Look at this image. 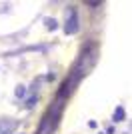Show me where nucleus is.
<instances>
[{"instance_id": "obj_3", "label": "nucleus", "mask_w": 132, "mask_h": 134, "mask_svg": "<svg viewBox=\"0 0 132 134\" xmlns=\"http://www.w3.org/2000/svg\"><path fill=\"white\" fill-rule=\"evenodd\" d=\"M24 94H26V90H24V86H18V88H16V96H18V98H22Z\"/></svg>"}, {"instance_id": "obj_1", "label": "nucleus", "mask_w": 132, "mask_h": 134, "mask_svg": "<svg viewBox=\"0 0 132 134\" xmlns=\"http://www.w3.org/2000/svg\"><path fill=\"white\" fill-rule=\"evenodd\" d=\"M66 34H74V32H78V16H76V12L72 10L70 12V20L66 22Z\"/></svg>"}, {"instance_id": "obj_2", "label": "nucleus", "mask_w": 132, "mask_h": 134, "mask_svg": "<svg viewBox=\"0 0 132 134\" xmlns=\"http://www.w3.org/2000/svg\"><path fill=\"white\" fill-rule=\"evenodd\" d=\"M122 118H124V108H118V110L114 112V120H118V122H120Z\"/></svg>"}, {"instance_id": "obj_4", "label": "nucleus", "mask_w": 132, "mask_h": 134, "mask_svg": "<svg viewBox=\"0 0 132 134\" xmlns=\"http://www.w3.org/2000/svg\"><path fill=\"white\" fill-rule=\"evenodd\" d=\"M46 26L54 30V28H56V20H54V18H52V20H50V18H48V20H46Z\"/></svg>"}]
</instances>
